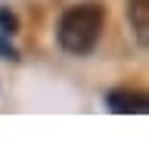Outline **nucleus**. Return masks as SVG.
Listing matches in <instances>:
<instances>
[{
  "mask_svg": "<svg viewBox=\"0 0 149 149\" xmlns=\"http://www.w3.org/2000/svg\"><path fill=\"white\" fill-rule=\"evenodd\" d=\"M102 28H106V9L100 3H74L59 16L56 40L68 56H87L100 44Z\"/></svg>",
  "mask_w": 149,
  "mask_h": 149,
  "instance_id": "obj_1",
  "label": "nucleus"
},
{
  "mask_svg": "<svg viewBox=\"0 0 149 149\" xmlns=\"http://www.w3.org/2000/svg\"><path fill=\"white\" fill-rule=\"evenodd\" d=\"M0 59H16V50L6 40V34H0Z\"/></svg>",
  "mask_w": 149,
  "mask_h": 149,
  "instance_id": "obj_5",
  "label": "nucleus"
},
{
  "mask_svg": "<svg viewBox=\"0 0 149 149\" xmlns=\"http://www.w3.org/2000/svg\"><path fill=\"white\" fill-rule=\"evenodd\" d=\"M106 102H109V109L118 112V115H143V112H146V106H149L146 93L127 90V87L109 90V93H106Z\"/></svg>",
  "mask_w": 149,
  "mask_h": 149,
  "instance_id": "obj_2",
  "label": "nucleus"
},
{
  "mask_svg": "<svg viewBox=\"0 0 149 149\" xmlns=\"http://www.w3.org/2000/svg\"><path fill=\"white\" fill-rule=\"evenodd\" d=\"M16 31H19L16 13H13V9H6V6H0V34H16Z\"/></svg>",
  "mask_w": 149,
  "mask_h": 149,
  "instance_id": "obj_4",
  "label": "nucleus"
},
{
  "mask_svg": "<svg viewBox=\"0 0 149 149\" xmlns=\"http://www.w3.org/2000/svg\"><path fill=\"white\" fill-rule=\"evenodd\" d=\"M127 22L140 47H146L149 37V0H127Z\"/></svg>",
  "mask_w": 149,
  "mask_h": 149,
  "instance_id": "obj_3",
  "label": "nucleus"
}]
</instances>
